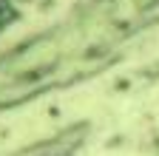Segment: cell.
Here are the masks:
<instances>
[{
    "mask_svg": "<svg viewBox=\"0 0 159 156\" xmlns=\"http://www.w3.org/2000/svg\"><path fill=\"white\" fill-rule=\"evenodd\" d=\"M63 156H77V153H63Z\"/></svg>",
    "mask_w": 159,
    "mask_h": 156,
    "instance_id": "obj_1",
    "label": "cell"
}]
</instances>
